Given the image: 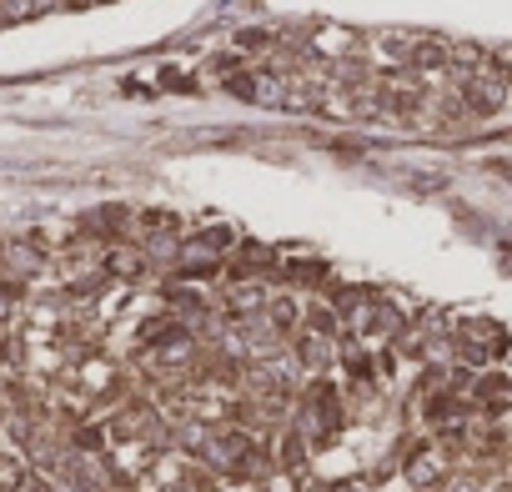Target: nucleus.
<instances>
[{
	"label": "nucleus",
	"instance_id": "1",
	"mask_svg": "<svg viewBox=\"0 0 512 492\" xmlns=\"http://www.w3.org/2000/svg\"><path fill=\"white\" fill-rule=\"evenodd\" d=\"M267 297H272V282H267V277H231V282H226V292H221V302H226V317H231V322H251V317H262Z\"/></svg>",
	"mask_w": 512,
	"mask_h": 492
},
{
	"label": "nucleus",
	"instance_id": "2",
	"mask_svg": "<svg viewBox=\"0 0 512 492\" xmlns=\"http://www.w3.org/2000/svg\"><path fill=\"white\" fill-rule=\"evenodd\" d=\"M292 362L307 372V377H327L332 372V362H337V337H327V332H312V327H297L292 332Z\"/></svg>",
	"mask_w": 512,
	"mask_h": 492
},
{
	"label": "nucleus",
	"instance_id": "3",
	"mask_svg": "<svg viewBox=\"0 0 512 492\" xmlns=\"http://www.w3.org/2000/svg\"><path fill=\"white\" fill-rule=\"evenodd\" d=\"M262 317H267V327H272V332L287 342V337L302 327V302H297V292H292V287H277V292L267 297Z\"/></svg>",
	"mask_w": 512,
	"mask_h": 492
},
{
	"label": "nucleus",
	"instance_id": "4",
	"mask_svg": "<svg viewBox=\"0 0 512 492\" xmlns=\"http://www.w3.org/2000/svg\"><path fill=\"white\" fill-rule=\"evenodd\" d=\"M26 482V462L11 457V452H0V492H16Z\"/></svg>",
	"mask_w": 512,
	"mask_h": 492
},
{
	"label": "nucleus",
	"instance_id": "5",
	"mask_svg": "<svg viewBox=\"0 0 512 492\" xmlns=\"http://www.w3.org/2000/svg\"><path fill=\"white\" fill-rule=\"evenodd\" d=\"M332 492H372V482H367V477H357V482H352V477H337Z\"/></svg>",
	"mask_w": 512,
	"mask_h": 492
},
{
	"label": "nucleus",
	"instance_id": "6",
	"mask_svg": "<svg viewBox=\"0 0 512 492\" xmlns=\"http://www.w3.org/2000/svg\"><path fill=\"white\" fill-rule=\"evenodd\" d=\"M297 492H332V482H327V477H302Z\"/></svg>",
	"mask_w": 512,
	"mask_h": 492
}]
</instances>
